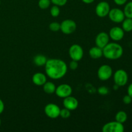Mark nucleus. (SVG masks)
Masks as SVG:
<instances>
[{
    "instance_id": "9",
    "label": "nucleus",
    "mask_w": 132,
    "mask_h": 132,
    "mask_svg": "<svg viewBox=\"0 0 132 132\" xmlns=\"http://www.w3.org/2000/svg\"><path fill=\"white\" fill-rule=\"evenodd\" d=\"M108 15L112 21L116 23H122V21L126 18L123 10L120 9H117V8L110 9Z\"/></svg>"
},
{
    "instance_id": "33",
    "label": "nucleus",
    "mask_w": 132,
    "mask_h": 132,
    "mask_svg": "<svg viewBox=\"0 0 132 132\" xmlns=\"http://www.w3.org/2000/svg\"><path fill=\"white\" fill-rule=\"evenodd\" d=\"M84 3H86V4H90V3H92L95 0H81Z\"/></svg>"
},
{
    "instance_id": "24",
    "label": "nucleus",
    "mask_w": 132,
    "mask_h": 132,
    "mask_svg": "<svg viewBox=\"0 0 132 132\" xmlns=\"http://www.w3.org/2000/svg\"><path fill=\"white\" fill-rule=\"evenodd\" d=\"M70 116H71V111L69 110L68 109H67V108H64L60 110V114H59V116H60L61 118L68 119L70 117Z\"/></svg>"
},
{
    "instance_id": "12",
    "label": "nucleus",
    "mask_w": 132,
    "mask_h": 132,
    "mask_svg": "<svg viewBox=\"0 0 132 132\" xmlns=\"http://www.w3.org/2000/svg\"><path fill=\"white\" fill-rule=\"evenodd\" d=\"M110 38L114 41H119L123 39L125 36V31L122 28L119 27H112L110 30L109 34Z\"/></svg>"
},
{
    "instance_id": "23",
    "label": "nucleus",
    "mask_w": 132,
    "mask_h": 132,
    "mask_svg": "<svg viewBox=\"0 0 132 132\" xmlns=\"http://www.w3.org/2000/svg\"><path fill=\"white\" fill-rule=\"evenodd\" d=\"M50 14L54 18H57L60 14V9L59 6H57V5H54L52 6L50 9Z\"/></svg>"
},
{
    "instance_id": "21",
    "label": "nucleus",
    "mask_w": 132,
    "mask_h": 132,
    "mask_svg": "<svg viewBox=\"0 0 132 132\" xmlns=\"http://www.w3.org/2000/svg\"><path fill=\"white\" fill-rule=\"evenodd\" d=\"M123 12L126 18L132 19V1L126 3Z\"/></svg>"
},
{
    "instance_id": "27",
    "label": "nucleus",
    "mask_w": 132,
    "mask_h": 132,
    "mask_svg": "<svg viewBox=\"0 0 132 132\" xmlns=\"http://www.w3.org/2000/svg\"><path fill=\"white\" fill-rule=\"evenodd\" d=\"M98 93L101 95H105L109 93V89L106 86H100L97 90Z\"/></svg>"
},
{
    "instance_id": "31",
    "label": "nucleus",
    "mask_w": 132,
    "mask_h": 132,
    "mask_svg": "<svg viewBox=\"0 0 132 132\" xmlns=\"http://www.w3.org/2000/svg\"><path fill=\"white\" fill-rule=\"evenodd\" d=\"M4 109H5V104H4L3 101L0 99V114L3 112Z\"/></svg>"
},
{
    "instance_id": "19",
    "label": "nucleus",
    "mask_w": 132,
    "mask_h": 132,
    "mask_svg": "<svg viewBox=\"0 0 132 132\" xmlns=\"http://www.w3.org/2000/svg\"><path fill=\"white\" fill-rule=\"evenodd\" d=\"M122 28L125 32H126L132 31V19L125 18L122 22Z\"/></svg>"
},
{
    "instance_id": "4",
    "label": "nucleus",
    "mask_w": 132,
    "mask_h": 132,
    "mask_svg": "<svg viewBox=\"0 0 132 132\" xmlns=\"http://www.w3.org/2000/svg\"><path fill=\"white\" fill-rule=\"evenodd\" d=\"M68 54H69V56L72 59V60L79 61L83 57L84 50L79 45L73 44L70 47Z\"/></svg>"
},
{
    "instance_id": "18",
    "label": "nucleus",
    "mask_w": 132,
    "mask_h": 132,
    "mask_svg": "<svg viewBox=\"0 0 132 132\" xmlns=\"http://www.w3.org/2000/svg\"><path fill=\"white\" fill-rule=\"evenodd\" d=\"M47 60V58L45 55L42 54H37L34 57L33 61L34 63L37 67H43L45 65Z\"/></svg>"
},
{
    "instance_id": "6",
    "label": "nucleus",
    "mask_w": 132,
    "mask_h": 132,
    "mask_svg": "<svg viewBox=\"0 0 132 132\" xmlns=\"http://www.w3.org/2000/svg\"><path fill=\"white\" fill-rule=\"evenodd\" d=\"M61 24L60 30L63 34L69 35L73 33L77 28V24L72 19H65Z\"/></svg>"
},
{
    "instance_id": "34",
    "label": "nucleus",
    "mask_w": 132,
    "mask_h": 132,
    "mask_svg": "<svg viewBox=\"0 0 132 132\" xmlns=\"http://www.w3.org/2000/svg\"><path fill=\"white\" fill-rule=\"evenodd\" d=\"M119 86H117V85H116V84H115L114 86H113V89H114V90H117V89H118V88H119Z\"/></svg>"
},
{
    "instance_id": "11",
    "label": "nucleus",
    "mask_w": 132,
    "mask_h": 132,
    "mask_svg": "<svg viewBox=\"0 0 132 132\" xmlns=\"http://www.w3.org/2000/svg\"><path fill=\"white\" fill-rule=\"evenodd\" d=\"M55 93L57 97L64 99L72 95V88L68 84H61L56 87Z\"/></svg>"
},
{
    "instance_id": "13",
    "label": "nucleus",
    "mask_w": 132,
    "mask_h": 132,
    "mask_svg": "<svg viewBox=\"0 0 132 132\" xmlns=\"http://www.w3.org/2000/svg\"><path fill=\"white\" fill-rule=\"evenodd\" d=\"M110 37L108 34L105 32H101L97 35L95 39L96 46L103 48L109 43Z\"/></svg>"
},
{
    "instance_id": "2",
    "label": "nucleus",
    "mask_w": 132,
    "mask_h": 132,
    "mask_svg": "<svg viewBox=\"0 0 132 132\" xmlns=\"http://www.w3.org/2000/svg\"><path fill=\"white\" fill-rule=\"evenodd\" d=\"M103 56L110 60H116L123 55L122 46L117 43H108L103 48Z\"/></svg>"
},
{
    "instance_id": "16",
    "label": "nucleus",
    "mask_w": 132,
    "mask_h": 132,
    "mask_svg": "<svg viewBox=\"0 0 132 132\" xmlns=\"http://www.w3.org/2000/svg\"><path fill=\"white\" fill-rule=\"evenodd\" d=\"M89 55H90V57L94 59H99L103 55V48L97 46H94L89 50Z\"/></svg>"
},
{
    "instance_id": "3",
    "label": "nucleus",
    "mask_w": 132,
    "mask_h": 132,
    "mask_svg": "<svg viewBox=\"0 0 132 132\" xmlns=\"http://www.w3.org/2000/svg\"><path fill=\"white\" fill-rule=\"evenodd\" d=\"M113 80L115 84L117 86L119 87L124 86L127 84L128 81V75L125 70H117L113 74Z\"/></svg>"
},
{
    "instance_id": "22",
    "label": "nucleus",
    "mask_w": 132,
    "mask_h": 132,
    "mask_svg": "<svg viewBox=\"0 0 132 132\" xmlns=\"http://www.w3.org/2000/svg\"><path fill=\"white\" fill-rule=\"evenodd\" d=\"M51 4V1L50 0H39L38 1V6L42 10H45L47 9Z\"/></svg>"
},
{
    "instance_id": "29",
    "label": "nucleus",
    "mask_w": 132,
    "mask_h": 132,
    "mask_svg": "<svg viewBox=\"0 0 132 132\" xmlns=\"http://www.w3.org/2000/svg\"><path fill=\"white\" fill-rule=\"evenodd\" d=\"M122 101L125 104H129L132 102V98L129 95H126L122 98Z\"/></svg>"
},
{
    "instance_id": "28",
    "label": "nucleus",
    "mask_w": 132,
    "mask_h": 132,
    "mask_svg": "<svg viewBox=\"0 0 132 132\" xmlns=\"http://www.w3.org/2000/svg\"><path fill=\"white\" fill-rule=\"evenodd\" d=\"M77 67H78V61L72 60V61L70 62L69 68H70L72 70H76L77 68Z\"/></svg>"
},
{
    "instance_id": "20",
    "label": "nucleus",
    "mask_w": 132,
    "mask_h": 132,
    "mask_svg": "<svg viewBox=\"0 0 132 132\" xmlns=\"http://www.w3.org/2000/svg\"><path fill=\"white\" fill-rule=\"evenodd\" d=\"M115 119H116V121H117V122L124 124L127 121L128 115L125 111H119L116 113Z\"/></svg>"
},
{
    "instance_id": "10",
    "label": "nucleus",
    "mask_w": 132,
    "mask_h": 132,
    "mask_svg": "<svg viewBox=\"0 0 132 132\" xmlns=\"http://www.w3.org/2000/svg\"><path fill=\"white\" fill-rule=\"evenodd\" d=\"M110 10V6L106 1H101L95 7V14L99 18L107 16Z\"/></svg>"
},
{
    "instance_id": "8",
    "label": "nucleus",
    "mask_w": 132,
    "mask_h": 132,
    "mask_svg": "<svg viewBox=\"0 0 132 132\" xmlns=\"http://www.w3.org/2000/svg\"><path fill=\"white\" fill-rule=\"evenodd\" d=\"M60 108L59 106L54 103H49L45 107V113L48 117L50 119H56L59 117L60 114Z\"/></svg>"
},
{
    "instance_id": "35",
    "label": "nucleus",
    "mask_w": 132,
    "mask_h": 132,
    "mask_svg": "<svg viewBox=\"0 0 132 132\" xmlns=\"http://www.w3.org/2000/svg\"><path fill=\"white\" fill-rule=\"evenodd\" d=\"M1 119H0V126H1Z\"/></svg>"
},
{
    "instance_id": "17",
    "label": "nucleus",
    "mask_w": 132,
    "mask_h": 132,
    "mask_svg": "<svg viewBox=\"0 0 132 132\" xmlns=\"http://www.w3.org/2000/svg\"><path fill=\"white\" fill-rule=\"evenodd\" d=\"M43 91L45 92L46 94H52L55 93V89H56V86H55V84L50 81H46L43 85Z\"/></svg>"
},
{
    "instance_id": "25",
    "label": "nucleus",
    "mask_w": 132,
    "mask_h": 132,
    "mask_svg": "<svg viewBox=\"0 0 132 132\" xmlns=\"http://www.w3.org/2000/svg\"><path fill=\"white\" fill-rule=\"evenodd\" d=\"M61 28V24L58 22H52L50 24H49V28L52 32H57V31L60 30Z\"/></svg>"
},
{
    "instance_id": "5",
    "label": "nucleus",
    "mask_w": 132,
    "mask_h": 132,
    "mask_svg": "<svg viewBox=\"0 0 132 132\" xmlns=\"http://www.w3.org/2000/svg\"><path fill=\"white\" fill-rule=\"evenodd\" d=\"M113 75V70L110 65L103 64L97 70L98 78L101 81H105L110 79Z\"/></svg>"
},
{
    "instance_id": "15",
    "label": "nucleus",
    "mask_w": 132,
    "mask_h": 132,
    "mask_svg": "<svg viewBox=\"0 0 132 132\" xmlns=\"http://www.w3.org/2000/svg\"><path fill=\"white\" fill-rule=\"evenodd\" d=\"M32 81L35 85L40 86H43L47 81V79L45 74L41 72H37L33 75L32 77Z\"/></svg>"
},
{
    "instance_id": "1",
    "label": "nucleus",
    "mask_w": 132,
    "mask_h": 132,
    "mask_svg": "<svg viewBox=\"0 0 132 132\" xmlns=\"http://www.w3.org/2000/svg\"><path fill=\"white\" fill-rule=\"evenodd\" d=\"M45 67L46 76L55 80L63 78L68 70V67L65 62L59 59H48Z\"/></svg>"
},
{
    "instance_id": "7",
    "label": "nucleus",
    "mask_w": 132,
    "mask_h": 132,
    "mask_svg": "<svg viewBox=\"0 0 132 132\" xmlns=\"http://www.w3.org/2000/svg\"><path fill=\"white\" fill-rule=\"evenodd\" d=\"M103 132H123L125 126L123 124L117 121H112L105 124L102 128Z\"/></svg>"
},
{
    "instance_id": "30",
    "label": "nucleus",
    "mask_w": 132,
    "mask_h": 132,
    "mask_svg": "<svg viewBox=\"0 0 132 132\" xmlns=\"http://www.w3.org/2000/svg\"><path fill=\"white\" fill-rule=\"evenodd\" d=\"M113 1H114L116 5L122 6V5H125L127 3L128 0H113Z\"/></svg>"
},
{
    "instance_id": "36",
    "label": "nucleus",
    "mask_w": 132,
    "mask_h": 132,
    "mask_svg": "<svg viewBox=\"0 0 132 132\" xmlns=\"http://www.w3.org/2000/svg\"><path fill=\"white\" fill-rule=\"evenodd\" d=\"M0 5H1V1H0Z\"/></svg>"
},
{
    "instance_id": "26",
    "label": "nucleus",
    "mask_w": 132,
    "mask_h": 132,
    "mask_svg": "<svg viewBox=\"0 0 132 132\" xmlns=\"http://www.w3.org/2000/svg\"><path fill=\"white\" fill-rule=\"evenodd\" d=\"M51 3L54 5H57L58 6H63L67 4L68 0H50Z\"/></svg>"
},
{
    "instance_id": "32",
    "label": "nucleus",
    "mask_w": 132,
    "mask_h": 132,
    "mask_svg": "<svg viewBox=\"0 0 132 132\" xmlns=\"http://www.w3.org/2000/svg\"><path fill=\"white\" fill-rule=\"evenodd\" d=\"M127 92H128V95H130V96L132 98V83L130 84V85L128 86V87Z\"/></svg>"
},
{
    "instance_id": "14",
    "label": "nucleus",
    "mask_w": 132,
    "mask_h": 132,
    "mask_svg": "<svg viewBox=\"0 0 132 132\" xmlns=\"http://www.w3.org/2000/svg\"><path fill=\"white\" fill-rule=\"evenodd\" d=\"M63 104L64 108L72 111L77 109L79 106V101L76 97L70 95L67 97L64 98Z\"/></svg>"
}]
</instances>
